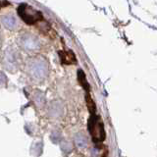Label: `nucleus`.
Masks as SVG:
<instances>
[{"instance_id": "obj_3", "label": "nucleus", "mask_w": 157, "mask_h": 157, "mask_svg": "<svg viewBox=\"0 0 157 157\" xmlns=\"http://www.w3.org/2000/svg\"><path fill=\"white\" fill-rule=\"evenodd\" d=\"M19 43L26 51H37L41 47L40 40L32 33H25L19 38Z\"/></svg>"}, {"instance_id": "obj_4", "label": "nucleus", "mask_w": 157, "mask_h": 157, "mask_svg": "<svg viewBox=\"0 0 157 157\" xmlns=\"http://www.w3.org/2000/svg\"><path fill=\"white\" fill-rule=\"evenodd\" d=\"M1 23L5 28L10 29V31H16V29L20 28L19 21L12 14L3 15L1 17Z\"/></svg>"}, {"instance_id": "obj_1", "label": "nucleus", "mask_w": 157, "mask_h": 157, "mask_svg": "<svg viewBox=\"0 0 157 157\" xmlns=\"http://www.w3.org/2000/svg\"><path fill=\"white\" fill-rule=\"evenodd\" d=\"M18 14L20 18L28 25H33L43 19L40 12L34 10L33 7L29 6L28 4H22L18 8Z\"/></svg>"}, {"instance_id": "obj_9", "label": "nucleus", "mask_w": 157, "mask_h": 157, "mask_svg": "<svg viewBox=\"0 0 157 157\" xmlns=\"http://www.w3.org/2000/svg\"><path fill=\"white\" fill-rule=\"evenodd\" d=\"M2 45V36H1V33H0V47Z\"/></svg>"}, {"instance_id": "obj_2", "label": "nucleus", "mask_w": 157, "mask_h": 157, "mask_svg": "<svg viewBox=\"0 0 157 157\" xmlns=\"http://www.w3.org/2000/svg\"><path fill=\"white\" fill-rule=\"evenodd\" d=\"M88 130L95 142H101L105 140V131L100 118L95 114H91L88 121Z\"/></svg>"}, {"instance_id": "obj_8", "label": "nucleus", "mask_w": 157, "mask_h": 157, "mask_svg": "<svg viewBox=\"0 0 157 157\" xmlns=\"http://www.w3.org/2000/svg\"><path fill=\"white\" fill-rule=\"evenodd\" d=\"M8 3L5 2V1H2V0H0V8H1L2 6H5V5H7Z\"/></svg>"}, {"instance_id": "obj_6", "label": "nucleus", "mask_w": 157, "mask_h": 157, "mask_svg": "<svg viewBox=\"0 0 157 157\" xmlns=\"http://www.w3.org/2000/svg\"><path fill=\"white\" fill-rule=\"evenodd\" d=\"M78 81H80V82L82 83V86L86 88V90L88 92V90H90V86H88V83L86 80V76L85 74L82 73V71H78Z\"/></svg>"}, {"instance_id": "obj_7", "label": "nucleus", "mask_w": 157, "mask_h": 157, "mask_svg": "<svg viewBox=\"0 0 157 157\" xmlns=\"http://www.w3.org/2000/svg\"><path fill=\"white\" fill-rule=\"evenodd\" d=\"M86 103H87V107H88V110L91 113V114H94L95 113V105H94V102H93L92 98L90 97V93H86Z\"/></svg>"}, {"instance_id": "obj_5", "label": "nucleus", "mask_w": 157, "mask_h": 157, "mask_svg": "<svg viewBox=\"0 0 157 157\" xmlns=\"http://www.w3.org/2000/svg\"><path fill=\"white\" fill-rule=\"evenodd\" d=\"M59 54H60L61 61L64 64H74L77 62L75 55L72 51H61L59 52Z\"/></svg>"}]
</instances>
